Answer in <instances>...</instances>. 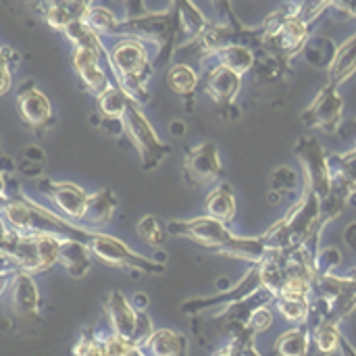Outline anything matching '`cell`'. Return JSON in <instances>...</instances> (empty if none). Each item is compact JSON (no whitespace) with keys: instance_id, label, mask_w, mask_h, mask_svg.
Wrapping results in <instances>:
<instances>
[{"instance_id":"obj_45","label":"cell","mask_w":356,"mask_h":356,"mask_svg":"<svg viewBox=\"0 0 356 356\" xmlns=\"http://www.w3.org/2000/svg\"><path fill=\"white\" fill-rule=\"evenodd\" d=\"M340 355L342 356H356V348L350 344V340L348 338H344L342 340V348H340Z\"/></svg>"},{"instance_id":"obj_5","label":"cell","mask_w":356,"mask_h":356,"mask_svg":"<svg viewBox=\"0 0 356 356\" xmlns=\"http://www.w3.org/2000/svg\"><path fill=\"white\" fill-rule=\"evenodd\" d=\"M104 58L113 71L115 86H119L138 104H144L150 98L148 81L154 73V63H150L148 46L136 38H119L106 44Z\"/></svg>"},{"instance_id":"obj_40","label":"cell","mask_w":356,"mask_h":356,"mask_svg":"<svg viewBox=\"0 0 356 356\" xmlns=\"http://www.w3.org/2000/svg\"><path fill=\"white\" fill-rule=\"evenodd\" d=\"M344 244L356 252V221L346 225V229H344Z\"/></svg>"},{"instance_id":"obj_13","label":"cell","mask_w":356,"mask_h":356,"mask_svg":"<svg viewBox=\"0 0 356 356\" xmlns=\"http://www.w3.org/2000/svg\"><path fill=\"white\" fill-rule=\"evenodd\" d=\"M223 177L219 148L213 140L200 142L184 154V181L190 186L213 184Z\"/></svg>"},{"instance_id":"obj_12","label":"cell","mask_w":356,"mask_h":356,"mask_svg":"<svg viewBox=\"0 0 356 356\" xmlns=\"http://www.w3.org/2000/svg\"><path fill=\"white\" fill-rule=\"evenodd\" d=\"M300 121L311 127L325 134H340L344 125V98L338 90H332L323 86L319 94L313 98V102L302 111Z\"/></svg>"},{"instance_id":"obj_17","label":"cell","mask_w":356,"mask_h":356,"mask_svg":"<svg viewBox=\"0 0 356 356\" xmlns=\"http://www.w3.org/2000/svg\"><path fill=\"white\" fill-rule=\"evenodd\" d=\"M119 207L117 194L111 188H100L96 192L90 194L88 200V209L83 215V227L88 229H100L104 225H108L113 221V215Z\"/></svg>"},{"instance_id":"obj_34","label":"cell","mask_w":356,"mask_h":356,"mask_svg":"<svg viewBox=\"0 0 356 356\" xmlns=\"http://www.w3.org/2000/svg\"><path fill=\"white\" fill-rule=\"evenodd\" d=\"M315 265H317V273H334V269L342 265V252L336 246L321 248Z\"/></svg>"},{"instance_id":"obj_37","label":"cell","mask_w":356,"mask_h":356,"mask_svg":"<svg viewBox=\"0 0 356 356\" xmlns=\"http://www.w3.org/2000/svg\"><path fill=\"white\" fill-rule=\"evenodd\" d=\"M19 173L29 177V179H42V171H44V165H38V163H29V161H23L17 165Z\"/></svg>"},{"instance_id":"obj_1","label":"cell","mask_w":356,"mask_h":356,"mask_svg":"<svg viewBox=\"0 0 356 356\" xmlns=\"http://www.w3.org/2000/svg\"><path fill=\"white\" fill-rule=\"evenodd\" d=\"M169 234L175 238H184L209 252L238 259L248 265L261 263L271 252V244L265 234L259 238H240L225 223L215 221L207 215L169 221Z\"/></svg>"},{"instance_id":"obj_19","label":"cell","mask_w":356,"mask_h":356,"mask_svg":"<svg viewBox=\"0 0 356 356\" xmlns=\"http://www.w3.org/2000/svg\"><path fill=\"white\" fill-rule=\"evenodd\" d=\"M236 209H238L236 192L229 184H219L217 188H213L202 202L204 215L225 225H229L236 219Z\"/></svg>"},{"instance_id":"obj_14","label":"cell","mask_w":356,"mask_h":356,"mask_svg":"<svg viewBox=\"0 0 356 356\" xmlns=\"http://www.w3.org/2000/svg\"><path fill=\"white\" fill-rule=\"evenodd\" d=\"M242 75L213 63L200 75V92L209 96L221 111H236V98L242 92Z\"/></svg>"},{"instance_id":"obj_16","label":"cell","mask_w":356,"mask_h":356,"mask_svg":"<svg viewBox=\"0 0 356 356\" xmlns=\"http://www.w3.org/2000/svg\"><path fill=\"white\" fill-rule=\"evenodd\" d=\"M92 2H73V0H63V2H40L33 4V10L40 13V17L56 31H65L71 23L86 19Z\"/></svg>"},{"instance_id":"obj_4","label":"cell","mask_w":356,"mask_h":356,"mask_svg":"<svg viewBox=\"0 0 356 356\" xmlns=\"http://www.w3.org/2000/svg\"><path fill=\"white\" fill-rule=\"evenodd\" d=\"M2 271L46 273L58 265V254L65 238L52 234H19L2 225Z\"/></svg>"},{"instance_id":"obj_35","label":"cell","mask_w":356,"mask_h":356,"mask_svg":"<svg viewBox=\"0 0 356 356\" xmlns=\"http://www.w3.org/2000/svg\"><path fill=\"white\" fill-rule=\"evenodd\" d=\"M271 325H273V311H271V307H261V309L252 315V319H250V330H252L257 336L263 334V332H267Z\"/></svg>"},{"instance_id":"obj_22","label":"cell","mask_w":356,"mask_h":356,"mask_svg":"<svg viewBox=\"0 0 356 356\" xmlns=\"http://www.w3.org/2000/svg\"><path fill=\"white\" fill-rule=\"evenodd\" d=\"M313 346V334L309 325L290 327L282 336H277L273 344L275 356H309Z\"/></svg>"},{"instance_id":"obj_15","label":"cell","mask_w":356,"mask_h":356,"mask_svg":"<svg viewBox=\"0 0 356 356\" xmlns=\"http://www.w3.org/2000/svg\"><path fill=\"white\" fill-rule=\"evenodd\" d=\"M35 188L54 202V207L58 209V213L65 219H69L73 223L83 221L88 200H90V194L83 188H79L77 184H71V181H54L50 177L38 179Z\"/></svg>"},{"instance_id":"obj_32","label":"cell","mask_w":356,"mask_h":356,"mask_svg":"<svg viewBox=\"0 0 356 356\" xmlns=\"http://www.w3.org/2000/svg\"><path fill=\"white\" fill-rule=\"evenodd\" d=\"M271 186H269V194H275L280 198L292 194L298 190L300 186V175L296 169L288 167V165H280L271 171Z\"/></svg>"},{"instance_id":"obj_21","label":"cell","mask_w":356,"mask_h":356,"mask_svg":"<svg viewBox=\"0 0 356 356\" xmlns=\"http://www.w3.org/2000/svg\"><path fill=\"white\" fill-rule=\"evenodd\" d=\"M146 356H188V338L173 330H156L142 346Z\"/></svg>"},{"instance_id":"obj_10","label":"cell","mask_w":356,"mask_h":356,"mask_svg":"<svg viewBox=\"0 0 356 356\" xmlns=\"http://www.w3.org/2000/svg\"><path fill=\"white\" fill-rule=\"evenodd\" d=\"M294 154L302 169V186L323 202L334 190V173L327 150L317 138L302 136L294 146Z\"/></svg>"},{"instance_id":"obj_31","label":"cell","mask_w":356,"mask_h":356,"mask_svg":"<svg viewBox=\"0 0 356 356\" xmlns=\"http://www.w3.org/2000/svg\"><path fill=\"white\" fill-rule=\"evenodd\" d=\"M336 52H338V44L325 35H317V38H311L302 56L305 60L311 65V67H317V69H330V65L334 63L336 58Z\"/></svg>"},{"instance_id":"obj_9","label":"cell","mask_w":356,"mask_h":356,"mask_svg":"<svg viewBox=\"0 0 356 356\" xmlns=\"http://www.w3.org/2000/svg\"><path fill=\"white\" fill-rule=\"evenodd\" d=\"M125 136L134 146V150H138L142 171L146 173L156 171L161 163L171 154V146L159 138L156 129L152 127V123L148 121V117L144 115V111L136 100L129 102L125 115Z\"/></svg>"},{"instance_id":"obj_46","label":"cell","mask_w":356,"mask_h":356,"mask_svg":"<svg viewBox=\"0 0 356 356\" xmlns=\"http://www.w3.org/2000/svg\"><path fill=\"white\" fill-rule=\"evenodd\" d=\"M355 273H356V271H355Z\"/></svg>"},{"instance_id":"obj_7","label":"cell","mask_w":356,"mask_h":356,"mask_svg":"<svg viewBox=\"0 0 356 356\" xmlns=\"http://www.w3.org/2000/svg\"><path fill=\"white\" fill-rule=\"evenodd\" d=\"M102 311L111 323V334L129 342L131 346L142 348L156 332L148 313L138 311L131 300H127L125 294L119 290L106 294V298L102 300Z\"/></svg>"},{"instance_id":"obj_41","label":"cell","mask_w":356,"mask_h":356,"mask_svg":"<svg viewBox=\"0 0 356 356\" xmlns=\"http://www.w3.org/2000/svg\"><path fill=\"white\" fill-rule=\"evenodd\" d=\"M0 54H2L0 60H4L6 65H10V67L13 65H19V52H15L10 46H2V52Z\"/></svg>"},{"instance_id":"obj_11","label":"cell","mask_w":356,"mask_h":356,"mask_svg":"<svg viewBox=\"0 0 356 356\" xmlns=\"http://www.w3.org/2000/svg\"><path fill=\"white\" fill-rule=\"evenodd\" d=\"M15 108H17L21 123L29 131H33L38 138H42L56 121L50 98L38 88L33 79H27L25 83L19 86Z\"/></svg>"},{"instance_id":"obj_29","label":"cell","mask_w":356,"mask_h":356,"mask_svg":"<svg viewBox=\"0 0 356 356\" xmlns=\"http://www.w3.org/2000/svg\"><path fill=\"white\" fill-rule=\"evenodd\" d=\"M88 27L100 35V38H119V31H121V21L115 17V13L106 6H100V4H92L86 19Z\"/></svg>"},{"instance_id":"obj_38","label":"cell","mask_w":356,"mask_h":356,"mask_svg":"<svg viewBox=\"0 0 356 356\" xmlns=\"http://www.w3.org/2000/svg\"><path fill=\"white\" fill-rule=\"evenodd\" d=\"M10 65H6L4 60H0V94L6 96L10 86H13V73H10Z\"/></svg>"},{"instance_id":"obj_23","label":"cell","mask_w":356,"mask_h":356,"mask_svg":"<svg viewBox=\"0 0 356 356\" xmlns=\"http://www.w3.org/2000/svg\"><path fill=\"white\" fill-rule=\"evenodd\" d=\"M257 60H259L257 50H252L250 46H244V44H232L215 56V63L227 67L229 71H234L242 77L248 75L257 67Z\"/></svg>"},{"instance_id":"obj_3","label":"cell","mask_w":356,"mask_h":356,"mask_svg":"<svg viewBox=\"0 0 356 356\" xmlns=\"http://www.w3.org/2000/svg\"><path fill=\"white\" fill-rule=\"evenodd\" d=\"M127 17L121 21L119 38H136L140 42L154 44L159 48L154 69L171 67L173 56L179 50V21L175 13V4H169L165 10H148L142 2H127ZM117 38V40H119Z\"/></svg>"},{"instance_id":"obj_30","label":"cell","mask_w":356,"mask_h":356,"mask_svg":"<svg viewBox=\"0 0 356 356\" xmlns=\"http://www.w3.org/2000/svg\"><path fill=\"white\" fill-rule=\"evenodd\" d=\"M136 234L146 246L156 248V250H161L167 244V238L171 236L169 234V223H165L156 215H144L136 225Z\"/></svg>"},{"instance_id":"obj_2","label":"cell","mask_w":356,"mask_h":356,"mask_svg":"<svg viewBox=\"0 0 356 356\" xmlns=\"http://www.w3.org/2000/svg\"><path fill=\"white\" fill-rule=\"evenodd\" d=\"M286 282L284 273V250H271L261 263L250 265V269L227 290H221L213 296H198L190 298L181 305V313L190 317H198L207 311H219L227 305L242 302L250 296H254L259 290H269L275 298L282 292V286Z\"/></svg>"},{"instance_id":"obj_8","label":"cell","mask_w":356,"mask_h":356,"mask_svg":"<svg viewBox=\"0 0 356 356\" xmlns=\"http://www.w3.org/2000/svg\"><path fill=\"white\" fill-rule=\"evenodd\" d=\"M88 248H90L92 257L108 269H129V271H140L146 275H165L167 273V263L144 257V254L131 250L123 240L108 236V234L96 232L94 238L90 240Z\"/></svg>"},{"instance_id":"obj_28","label":"cell","mask_w":356,"mask_h":356,"mask_svg":"<svg viewBox=\"0 0 356 356\" xmlns=\"http://www.w3.org/2000/svg\"><path fill=\"white\" fill-rule=\"evenodd\" d=\"M275 311L292 323L294 327L298 325H309L311 311H313V296L311 298H294V296H280L275 300Z\"/></svg>"},{"instance_id":"obj_33","label":"cell","mask_w":356,"mask_h":356,"mask_svg":"<svg viewBox=\"0 0 356 356\" xmlns=\"http://www.w3.org/2000/svg\"><path fill=\"white\" fill-rule=\"evenodd\" d=\"M334 179H340L356 190V146L342 154H330Z\"/></svg>"},{"instance_id":"obj_24","label":"cell","mask_w":356,"mask_h":356,"mask_svg":"<svg viewBox=\"0 0 356 356\" xmlns=\"http://www.w3.org/2000/svg\"><path fill=\"white\" fill-rule=\"evenodd\" d=\"M175 4V13H177V21H179V31L184 35V44L198 38L202 31L209 29L211 21L204 17V13L194 6L192 2H173Z\"/></svg>"},{"instance_id":"obj_25","label":"cell","mask_w":356,"mask_h":356,"mask_svg":"<svg viewBox=\"0 0 356 356\" xmlns=\"http://www.w3.org/2000/svg\"><path fill=\"white\" fill-rule=\"evenodd\" d=\"M225 336L227 342L211 356H261L257 350V334L250 327H236Z\"/></svg>"},{"instance_id":"obj_6","label":"cell","mask_w":356,"mask_h":356,"mask_svg":"<svg viewBox=\"0 0 356 356\" xmlns=\"http://www.w3.org/2000/svg\"><path fill=\"white\" fill-rule=\"evenodd\" d=\"M2 296L6 300V309L10 313V321L15 323V330L31 332L40 319V290L29 273L19 271H2Z\"/></svg>"},{"instance_id":"obj_44","label":"cell","mask_w":356,"mask_h":356,"mask_svg":"<svg viewBox=\"0 0 356 356\" xmlns=\"http://www.w3.org/2000/svg\"><path fill=\"white\" fill-rule=\"evenodd\" d=\"M340 134H342V136H346V138H353V140L356 142V119H353V121H346V123L342 125Z\"/></svg>"},{"instance_id":"obj_42","label":"cell","mask_w":356,"mask_h":356,"mask_svg":"<svg viewBox=\"0 0 356 356\" xmlns=\"http://www.w3.org/2000/svg\"><path fill=\"white\" fill-rule=\"evenodd\" d=\"M148 296L144 294V292H136L134 294V298H131V305L138 309V311H142V313H146V309H148Z\"/></svg>"},{"instance_id":"obj_43","label":"cell","mask_w":356,"mask_h":356,"mask_svg":"<svg viewBox=\"0 0 356 356\" xmlns=\"http://www.w3.org/2000/svg\"><path fill=\"white\" fill-rule=\"evenodd\" d=\"M186 131H188V125H186L181 119H177V121H173V123H171V134H173L175 138H184V136H186Z\"/></svg>"},{"instance_id":"obj_26","label":"cell","mask_w":356,"mask_h":356,"mask_svg":"<svg viewBox=\"0 0 356 356\" xmlns=\"http://www.w3.org/2000/svg\"><path fill=\"white\" fill-rule=\"evenodd\" d=\"M134 98H129L119 86H111L106 92H102L100 96H96V111L100 119H119L123 121L129 108V102Z\"/></svg>"},{"instance_id":"obj_27","label":"cell","mask_w":356,"mask_h":356,"mask_svg":"<svg viewBox=\"0 0 356 356\" xmlns=\"http://www.w3.org/2000/svg\"><path fill=\"white\" fill-rule=\"evenodd\" d=\"M311 334H313V346L317 348V353L323 356H332L340 353L342 348V340L344 334L340 332V325L334 321H319L315 325H309Z\"/></svg>"},{"instance_id":"obj_18","label":"cell","mask_w":356,"mask_h":356,"mask_svg":"<svg viewBox=\"0 0 356 356\" xmlns=\"http://www.w3.org/2000/svg\"><path fill=\"white\" fill-rule=\"evenodd\" d=\"M167 86L173 94L186 100V111L192 113L194 98L200 90V75L188 63H173L167 71Z\"/></svg>"},{"instance_id":"obj_20","label":"cell","mask_w":356,"mask_h":356,"mask_svg":"<svg viewBox=\"0 0 356 356\" xmlns=\"http://www.w3.org/2000/svg\"><path fill=\"white\" fill-rule=\"evenodd\" d=\"M58 265L71 275L73 280H81L88 275L92 267V252L83 242L77 240H63L60 254H58Z\"/></svg>"},{"instance_id":"obj_39","label":"cell","mask_w":356,"mask_h":356,"mask_svg":"<svg viewBox=\"0 0 356 356\" xmlns=\"http://www.w3.org/2000/svg\"><path fill=\"white\" fill-rule=\"evenodd\" d=\"M23 161H29V163H38V165H44V161H46V154H44V150L40 148V146H25V150H23V156H21Z\"/></svg>"},{"instance_id":"obj_36","label":"cell","mask_w":356,"mask_h":356,"mask_svg":"<svg viewBox=\"0 0 356 356\" xmlns=\"http://www.w3.org/2000/svg\"><path fill=\"white\" fill-rule=\"evenodd\" d=\"M96 125H98L104 134H108V136H113V138L125 136V119H123V121H119V119H98Z\"/></svg>"}]
</instances>
